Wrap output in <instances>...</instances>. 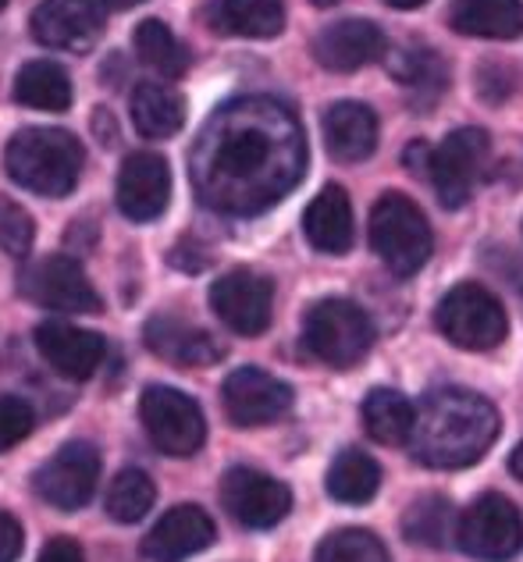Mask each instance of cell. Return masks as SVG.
I'll list each match as a JSON object with an SVG mask.
<instances>
[{"mask_svg": "<svg viewBox=\"0 0 523 562\" xmlns=\"http://www.w3.org/2000/svg\"><path fill=\"white\" fill-rule=\"evenodd\" d=\"M307 143L296 114L253 97L221 108L192 154V179L203 203L229 214H260L299 182Z\"/></svg>", "mask_w": 523, "mask_h": 562, "instance_id": "cell-1", "label": "cell"}, {"mask_svg": "<svg viewBox=\"0 0 523 562\" xmlns=\"http://www.w3.org/2000/svg\"><path fill=\"white\" fill-rule=\"evenodd\" d=\"M499 438V409L470 389H435L424 395L410 435L413 456L431 470L477 463Z\"/></svg>", "mask_w": 523, "mask_h": 562, "instance_id": "cell-2", "label": "cell"}, {"mask_svg": "<svg viewBox=\"0 0 523 562\" xmlns=\"http://www.w3.org/2000/svg\"><path fill=\"white\" fill-rule=\"evenodd\" d=\"M82 160V143L65 128H22L14 132L4 150V168L11 179L51 200H65L75 189Z\"/></svg>", "mask_w": 523, "mask_h": 562, "instance_id": "cell-3", "label": "cell"}, {"mask_svg": "<svg viewBox=\"0 0 523 562\" xmlns=\"http://www.w3.org/2000/svg\"><path fill=\"white\" fill-rule=\"evenodd\" d=\"M370 246L396 278H413L431 260L435 239L421 206L402 192H385L370 211Z\"/></svg>", "mask_w": 523, "mask_h": 562, "instance_id": "cell-4", "label": "cell"}, {"mask_svg": "<svg viewBox=\"0 0 523 562\" xmlns=\"http://www.w3.org/2000/svg\"><path fill=\"white\" fill-rule=\"evenodd\" d=\"M303 342L321 363L346 371L360 363L374 346V324L353 300H321L303 321Z\"/></svg>", "mask_w": 523, "mask_h": 562, "instance_id": "cell-5", "label": "cell"}, {"mask_svg": "<svg viewBox=\"0 0 523 562\" xmlns=\"http://www.w3.org/2000/svg\"><path fill=\"white\" fill-rule=\"evenodd\" d=\"M435 324L448 342L470 352L496 349L505 331H510L502 303L485 285H477V281H463L453 292H445Z\"/></svg>", "mask_w": 523, "mask_h": 562, "instance_id": "cell-6", "label": "cell"}, {"mask_svg": "<svg viewBox=\"0 0 523 562\" xmlns=\"http://www.w3.org/2000/svg\"><path fill=\"white\" fill-rule=\"evenodd\" d=\"M140 417L149 441L171 460L197 456L207 438V420L200 406L186 392L168 389V384H149L140 398Z\"/></svg>", "mask_w": 523, "mask_h": 562, "instance_id": "cell-7", "label": "cell"}, {"mask_svg": "<svg viewBox=\"0 0 523 562\" xmlns=\"http://www.w3.org/2000/svg\"><path fill=\"white\" fill-rule=\"evenodd\" d=\"M456 544L477 562H510L523 549L520 509L505 495H481L459 516Z\"/></svg>", "mask_w": 523, "mask_h": 562, "instance_id": "cell-8", "label": "cell"}, {"mask_svg": "<svg viewBox=\"0 0 523 562\" xmlns=\"http://www.w3.org/2000/svg\"><path fill=\"white\" fill-rule=\"evenodd\" d=\"M488 150H491V143L485 128H456L453 136L442 139V146L431 150L427 175H431V182H435L442 206L459 211V206L474 196V186L481 179Z\"/></svg>", "mask_w": 523, "mask_h": 562, "instance_id": "cell-9", "label": "cell"}, {"mask_svg": "<svg viewBox=\"0 0 523 562\" xmlns=\"http://www.w3.org/2000/svg\"><path fill=\"white\" fill-rule=\"evenodd\" d=\"M97 481H100L97 446H89V441H68V446L57 449L51 460L36 470L33 487L57 513H75L93 498Z\"/></svg>", "mask_w": 523, "mask_h": 562, "instance_id": "cell-10", "label": "cell"}, {"mask_svg": "<svg viewBox=\"0 0 523 562\" xmlns=\"http://www.w3.org/2000/svg\"><path fill=\"white\" fill-rule=\"evenodd\" d=\"M221 506L235 524L249 530H271L292 509V492L271 473L253 467H232L221 477Z\"/></svg>", "mask_w": 523, "mask_h": 562, "instance_id": "cell-11", "label": "cell"}, {"mask_svg": "<svg viewBox=\"0 0 523 562\" xmlns=\"http://www.w3.org/2000/svg\"><path fill=\"white\" fill-rule=\"evenodd\" d=\"M211 310L235 335H264L275 314V285L249 268H235L211 285Z\"/></svg>", "mask_w": 523, "mask_h": 562, "instance_id": "cell-12", "label": "cell"}, {"mask_svg": "<svg viewBox=\"0 0 523 562\" xmlns=\"http://www.w3.org/2000/svg\"><path fill=\"white\" fill-rule=\"evenodd\" d=\"M22 292L33 303L62 314H100V295L86 278L82 263L71 257H43L22 274Z\"/></svg>", "mask_w": 523, "mask_h": 562, "instance_id": "cell-13", "label": "cell"}, {"mask_svg": "<svg viewBox=\"0 0 523 562\" xmlns=\"http://www.w3.org/2000/svg\"><path fill=\"white\" fill-rule=\"evenodd\" d=\"M221 403L238 427H264L292 409V389L260 367H238L221 384Z\"/></svg>", "mask_w": 523, "mask_h": 562, "instance_id": "cell-14", "label": "cell"}, {"mask_svg": "<svg viewBox=\"0 0 523 562\" xmlns=\"http://www.w3.org/2000/svg\"><path fill=\"white\" fill-rule=\"evenodd\" d=\"M29 25H33L36 43L68 54L93 50L103 33V19L93 0H40Z\"/></svg>", "mask_w": 523, "mask_h": 562, "instance_id": "cell-15", "label": "cell"}, {"mask_svg": "<svg viewBox=\"0 0 523 562\" xmlns=\"http://www.w3.org/2000/svg\"><path fill=\"white\" fill-rule=\"evenodd\" d=\"M36 349L47 360L51 371L68 381H86L97 374V367L108 357V342L97 331L75 328L68 321H43L36 324Z\"/></svg>", "mask_w": 523, "mask_h": 562, "instance_id": "cell-16", "label": "cell"}, {"mask_svg": "<svg viewBox=\"0 0 523 562\" xmlns=\"http://www.w3.org/2000/svg\"><path fill=\"white\" fill-rule=\"evenodd\" d=\"M171 168L160 154H132L118 175V206L129 221H154L168 211Z\"/></svg>", "mask_w": 523, "mask_h": 562, "instance_id": "cell-17", "label": "cell"}, {"mask_svg": "<svg viewBox=\"0 0 523 562\" xmlns=\"http://www.w3.org/2000/svg\"><path fill=\"white\" fill-rule=\"evenodd\" d=\"M218 538L214 520L200 506H175L160 516L154 530L143 538V555L149 562H182L203 549H211Z\"/></svg>", "mask_w": 523, "mask_h": 562, "instance_id": "cell-18", "label": "cell"}, {"mask_svg": "<svg viewBox=\"0 0 523 562\" xmlns=\"http://www.w3.org/2000/svg\"><path fill=\"white\" fill-rule=\"evenodd\" d=\"M388 50V40L381 33V25H374L367 19H346L335 22L318 33L313 40V57L327 71H356L367 68L374 61H381Z\"/></svg>", "mask_w": 523, "mask_h": 562, "instance_id": "cell-19", "label": "cell"}, {"mask_svg": "<svg viewBox=\"0 0 523 562\" xmlns=\"http://www.w3.org/2000/svg\"><path fill=\"white\" fill-rule=\"evenodd\" d=\"M324 146L338 165H360L378 146V117H374L367 103H332L324 114Z\"/></svg>", "mask_w": 523, "mask_h": 562, "instance_id": "cell-20", "label": "cell"}, {"mask_svg": "<svg viewBox=\"0 0 523 562\" xmlns=\"http://www.w3.org/2000/svg\"><path fill=\"white\" fill-rule=\"evenodd\" d=\"M146 349L154 357L168 360L175 367H207L221 357V346L197 324L175 321V317H154L146 324Z\"/></svg>", "mask_w": 523, "mask_h": 562, "instance_id": "cell-21", "label": "cell"}, {"mask_svg": "<svg viewBox=\"0 0 523 562\" xmlns=\"http://www.w3.org/2000/svg\"><path fill=\"white\" fill-rule=\"evenodd\" d=\"M303 232H307L310 246L321 249V254H332V257L346 254L353 246V235H356L353 232V203L346 196V189L342 186L321 189L303 214Z\"/></svg>", "mask_w": 523, "mask_h": 562, "instance_id": "cell-22", "label": "cell"}, {"mask_svg": "<svg viewBox=\"0 0 523 562\" xmlns=\"http://www.w3.org/2000/svg\"><path fill=\"white\" fill-rule=\"evenodd\" d=\"M448 25L459 36L516 40L523 36V0H453Z\"/></svg>", "mask_w": 523, "mask_h": 562, "instance_id": "cell-23", "label": "cell"}, {"mask_svg": "<svg viewBox=\"0 0 523 562\" xmlns=\"http://www.w3.org/2000/svg\"><path fill=\"white\" fill-rule=\"evenodd\" d=\"M132 122L146 139H168L186 125V103L171 86L140 82L132 90Z\"/></svg>", "mask_w": 523, "mask_h": 562, "instance_id": "cell-24", "label": "cell"}, {"mask_svg": "<svg viewBox=\"0 0 523 562\" xmlns=\"http://www.w3.org/2000/svg\"><path fill=\"white\" fill-rule=\"evenodd\" d=\"M327 495L342 506H364L381 487V467L370 460L360 449H342L335 456V463L327 467Z\"/></svg>", "mask_w": 523, "mask_h": 562, "instance_id": "cell-25", "label": "cell"}, {"mask_svg": "<svg viewBox=\"0 0 523 562\" xmlns=\"http://www.w3.org/2000/svg\"><path fill=\"white\" fill-rule=\"evenodd\" d=\"M364 424L374 441H381V446H402L413 435L416 409L396 389H370L364 398Z\"/></svg>", "mask_w": 523, "mask_h": 562, "instance_id": "cell-26", "label": "cell"}, {"mask_svg": "<svg viewBox=\"0 0 523 562\" xmlns=\"http://www.w3.org/2000/svg\"><path fill=\"white\" fill-rule=\"evenodd\" d=\"M71 79L54 61H29L14 76V100L33 111H68L71 108Z\"/></svg>", "mask_w": 523, "mask_h": 562, "instance_id": "cell-27", "label": "cell"}, {"mask_svg": "<svg viewBox=\"0 0 523 562\" xmlns=\"http://www.w3.org/2000/svg\"><path fill=\"white\" fill-rule=\"evenodd\" d=\"M154 498H157V487L149 481V473L140 467H129L108 484L103 509H108L114 524H140L143 516L154 509Z\"/></svg>", "mask_w": 523, "mask_h": 562, "instance_id": "cell-28", "label": "cell"}, {"mask_svg": "<svg viewBox=\"0 0 523 562\" xmlns=\"http://www.w3.org/2000/svg\"><path fill=\"white\" fill-rule=\"evenodd\" d=\"M136 54L146 68H154L164 79H178L189 68V50L160 19H146L136 25Z\"/></svg>", "mask_w": 523, "mask_h": 562, "instance_id": "cell-29", "label": "cell"}, {"mask_svg": "<svg viewBox=\"0 0 523 562\" xmlns=\"http://www.w3.org/2000/svg\"><path fill=\"white\" fill-rule=\"evenodd\" d=\"M221 25L235 36L267 40L278 36L286 25V8L281 0H221Z\"/></svg>", "mask_w": 523, "mask_h": 562, "instance_id": "cell-30", "label": "cell"}, {"mask_svg": "<svg viewBox=\"0 0 523 562\" xmlns=\"http://www.w3.org/2000/svg\"><path fill=\"white\" fill-rule=\"evenodd\" d=\"M388 71L407 86V90H416L427 103L435 100L445 86H448V71L438 61L435 50L427 47H407V50H396L388 57Z\"/></svg>", "mask_w": 523, "mask_h": 562, "instance_id": "cell-31", "label": "cell"}, {"mask_svg": "<svg viewBox=\"0 0 523 562\" xmlns=\"http://www.w3.org/2000/svg\"><path fill=\"white\" fill-rule=\"evenodd\" d=\"M402 535L427 549H442L453 535V502L445 495H424L402 516Z\"/></svg>", "mask_w": 523, "mask_h": 562, "instance_id": "cell-32", "label": "cell"}, {"mask_svg": "<svg viewBox=\"0 0 523 562\" xmlns=\"http://www.w3.org/2000/svg\"><path fill=\"white\" fill-rule=\"evenodd\" d=\"M313 562H392L378 535L360 527H342L318 544Z\"/></svg>", "mask_w": 523, "mask_h": 562, "instance_id": "cell-33", "label": "cell"}, {"mask_svg": "<svg viewBox=\"0 0 523 562\" xmlns=\"http://www.w3.org/2000/svg\"><path fill=\"white\" fill-rule=\"evenodd\" d=\"M33 217H29L25 206H19L14 200L0 196V249L11 257H29V249H33Z\"/></svg>", "mask_w": 523, "mask_h": 562, "instance_id": "cell-34", "label": "cell"}, {"mask_svg": "<svg viewBox=\"0 0 523 562\" xmlns=\"http://www.w3.org/2000/svg\"><path fill=\"white\" fill-rule=\"evenodd\" d=\"M33 424H36V413L22 395H0V452H8L19 446V441H25L29 431H33Z\"/></svg>", "mask_w": 523, "mask_h": 562, "instance_id": "cell-35", "label": "cell"}, {"mask_svg": "<svg viewBox=\"0 0 523 562\" xmlns=\"http://www.w3.org/2000/svg\"><path fill=\"white\" fill-rule=\"evenodd\" d=\"M22 524L14 516L0 513V562H14L22 555Z\"/></svg>", "mask_w": 523, "mask_h": 562, "instance_id": "cell-36", "label": "cell"}, {"mask_svg": "<svg viewBox=\"0 0 523 562\" xmlns=\"http://www.w3.org/2000/svg\"><path fill=\"white\" fill-rule=\"evenodd\" d=\"M40 562H86V555H82L75 538H51L47 544H43Z\"/></svg>", "mask_w": 523, "mask_h": 562, "instance_id": "cell-37", "label": "cell"}, {"mask_svg": "<svg viewBox=\"0 0 523 562\" xmlns=\"http://www.w3.org/2000/svg\"><path fill=\"white\" fill-rule=\"evenodd\" d=\"M93 128H97L100 143H108V146H114V143H118V128H114L111 114L103 111V108H97V114H93Z\"/></svg>", "mask_w": 523, "mask_h": 562, "instance_id": "cell-38", "label": "cell"}, {"mask_svg": "<svg viewBox=\"0 0 523 562\" xmlns=\"http://www.w3.org/2000/svg\"><path fill=\"white\" fill-rule=\"evenodd\" d=\"M427 165H431V146L427 143H413L407 150V168L410 171H427Z\"/></svg>", "mask_w": 523, "mask_h": 562, "instance_id": "cell-39", "label": "cell"}, {"mask_svg": "<svg viewBox=\"0 0 523 562\" xmlns=\"http://www.w3.org/2000/svg\"><path fill=\"white\" fill-rule=\"evenodd\" d=\"M510 470H513V477H520L523 481V441L513 449V456H510Z\"/></svg>", "mask_w": 523, "mask_h": 562, "instance_id": "cell-40", "label": "cell"}, {"mask_svg": "<svg viewBox=\"0 0 523 562\" xmlns=\"http://www.w3.org/2000/svg\"><path fill=\"white\" fill-rule=\"evenodd\" d=\"M388 8H399V11H410V8H421L427 0H385Z\"/></svg>", "mask_w": 523, "mask_h": 562, "instance_id": "cell-41", "label": "cell"}, {"mask_svg": "<svg viewBox=\"0 0 523 562\" xmlns=\"http://www.w3.org/2000/svg\"><path fill=\"white\" fill-rule=\"evenodd\" d=\"M108 8H114V11H125V8H136V4H143V0H103Z\"/></svg>", "mask_w": 523, "mask_h": 562, "instance_id": "cell-42", "label": "cell"}, {"mask_svg": "<svg viewBox=\"0 0 523 562\" xmlns=\"http://www.w3.org/2000/svg\"><path fill=\"white\" fill-rule=\"evenodd\" d=\"M310 4H318V8H335L338 0H310Z\"/></svg>", "mask_w": 523, "mask_h": 562, "instance_id": "cell-43", "label": "cell"}, {"mask_svg": "<svg viewBox=\"0 0 523 562\" xmlns=\"http://www.w3.org/2000/svg\"><path fill=\"white\" fill-rule=\"evenodd\" d=\"M4 4H8V0H0V11H4Z\"/></svg>", "mask_w": 523, "mask_h": 562, "instance_id": "cell-44", "label": "cell"}]
</instances>
